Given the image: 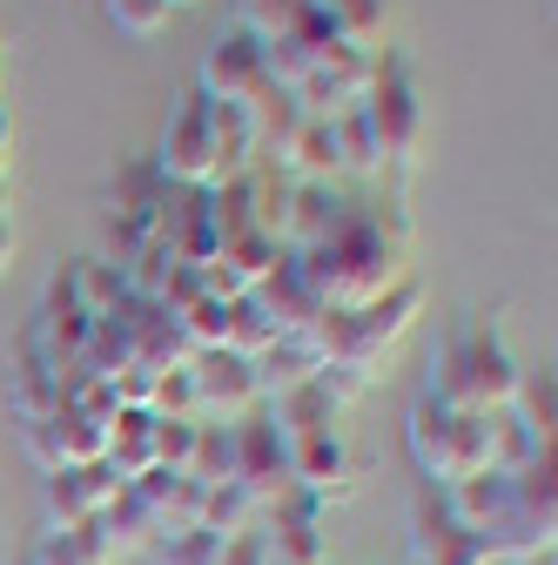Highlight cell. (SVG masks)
Returning <instances> with one entry per match:
<instances>
[{
    "instance_id": "cell-16",
    "label": "cell",
    "mask_w": 558,
    "mask_h": 565,
    "mask_svg": "<svg viewBox=\"0 0 558 565\" xmlns=\"http://www.w3.org/2000/svg\"><path fill=\"white\" fill-rule=\"evenodd\" d=\"M189 478H195V484H236V424L202 417V431H195V458H189Z\"/></svg>"
},
{
    "instance_id": "cell-20",
    "label": "cell",
    "mask_w": 558,
    "mask_h": 565,
    "mask_svg": "<svg viewBox=\"0 0 558 565\" xmlns=\"http://www.w3.org/2000/svg\"><path fill=\"white\" fill-rule=\"evenodd\" d=\"M283 256H290L283 243H269V236H256V230L236 236V243H223V263H229V276L243 282V290H256V282H262L276 263H283Z\"/></svg>"
},
{
    "instance_id": "cell-18",
    "label": "cell",
    "mask_w": 558,
    "mask_h": 565,
    "mask_svg": "<svg viewBox=\"0 0 558 565\" xmlns=\"http://www.w3.org/2000/svg\"><path fill=\"white\" fill-rule=\"evenodd\" d=\"M249 525H262V512L249 505L243 484H208V491H202V532L236 539V532H249Z\"/></svg>"
},
{
    "instance_id": "cell-1",
    "label": "cell",
    "mask_w": 558,
    "mask_h": 565,
    "mask_svg": "<svg viewBox=\"0 0 558 565\" xmlns=\"http://www.w3.org/2000/svg\"><path fill=\"white\" fill-rule=\"evenodd\" d=\"M310 276V290L336 310H364L377 297H390L397 282H410V249L404 230H384L371 216H343L316 249H290Z\"/></svg>"
},
{
    "instance_id": "cell-9",
    "label": "cell",
    "mask_w": 558,
    "mask_h": 565,
    "mask_svg": "<svg viewBox=\"0 0 558 565\" xmlns=\"http://www.w3.org/2000/svg\"><path fill=\"white\" fill-rule=\"evenodd\" d=\"M290 471H297V491L303 499H351L357 491V451L343 445V431H316V438H297L290 445Z\"/></svg>"
},
{
    "instance_id": "cell-22",
    "label": "cell",
    "mask_w": 558,
    "mask_h": 565,
    "mask_svg": "<svg viewBox=\"0 0 558 565\" xmlns=\"http://www.w3.org/2000/svg\"><path fill=\"white\" fill-rule=\"evenodd\" d=\"M101 8H108V21H115L121 34H135V41H155V34L175 21L169 0H101Z\"/></svg>"
},
{
    "instance_id": "cell-21",
    "label": "cell",
    "mask_w": 558,
    "mask_h": 565,
    "mask_svg": "<svg viewBox=\"0 0 558 565\" xmlns=\"http://www.w3.org/2000/svg\"><path fill=\"white\" fill-rule=\"evenodd\" d=\"M61 397H54V371H47V358L28 343V358H21V371H14V417H47Z\"/></svg>"
},
{
    "instance_id": "cell-15",
    "label": "cell",
    "mask_w": 558,
    "mask_h": 565,
    "mask_svg": "<svg viewBox=\"0 0 558 565\" xmlns=\"http://www.w3.org/2000/svg\"><path fill=\"white\" fill-rule=\"evenodd\" d=\"M316 8L330 14L336 41L371 54V41H384V21H390V0H316Z\"/></svg>"
},
{
    "instance_id": "cell-26",
    "label": "cell",
    "mask_w": 558,
    "mask_h": 565,
    "mask_svg": "<svg viewBox=\"0 0 558 565\" xmlns=\"http://www.w3.org/2000/svg\"><path fill=\"white\" fill-rule=\"evenodd\" d=\"M21 445L41 471H61V445H54V424L47 417H21Z\"/></svg>"
},
{
    "instance_id": "cell-17",
    "label": "cell",
    "mask_w": 558,
    "mask_h": 565,
    "mask_svg": "<svg viewBox=\"0 0 558 565\" xmlns=\"http://www.w3.org/2000/svg\"><path fill=\"white\" fill-rule=\"evenodd\" d=\"M41 505H47V532H75V525L95 519V505H88V491H82V471H75V465H61V471L41 478Z\"/></svg>"
},
{
    "instance_id": "cell-32",
    "label": "cell",
    "mask_w": 558,
    "mask_h": 565,
    "mask_svg": "<svg viewBox=\"0 0 558 565\" xmlns=\"http://www.w3.org/2000/svg\"><path fill=\"white\" fill-rule=\"evenodd\" d=\"M28 565H34V558H28Z\"/></svg>"
},
{
    "instance_id": "cell-10",
    "label": "cell",
    "mask_w": 558,
    "mask_h": 565,
    "mask_svg": "<svg viewBox=\"0 0 558 565\" xmlns=\"http://www.w3.org/2000/svg\"><path fill=\"white\" fill-rule=\"evenodd\" d=\"M425 310V290H417V282H397L390 297H377V303H364V310H351V364L357 371H371L384 350L410 330V317ZM377 377V371H371Z\"/></svg>"
},
{
    "instance_id": "cell-33",
    "label": "cell",
    "mask_w": 558,
    "mask_h": 565,
    "mask_svg": "<svg viewBox=\"0 0 558 565\" xmlns=\"http://www.w3.org/2000/svg\"><path fill=\"white\" fill-rule=\"evenodd\" d=\"M269 565H276V558H269Z\"/></svg>"
},
{
    "instance_id": "cell-14",
    "label": "cell",
    "mask_w": 558,
    "mask_h": 565,
    "mask_svg": "<svg viewBox=\"0 0 558 565\" xmlns=\"http://www.w3.org/2000/svg\"><path fill=\"white\" fill-rule=\"evenodd\" d=\"M67 282H75V303H82L88 317H115V310L128 303L121 269H115L108 256H82V263H67Z\"/></svg>"
},
{
    "instance_id": "cell-23",
    "label": "cell",
    "mask_w": 558,
    "mask_h": 565,
    "mask_svg": "<svg viewBox=\"0 0 558 565\" xmlns=\"http://www.w3.org/2000/svg\"><path fill=\"white\" fill-rule=\"evenodd\" d=\"M303 8H310V0H243V28L256 41H276V34H290L303 21Z\"/></svg>"
},
{
    "instance_id": "cell-7",
    "label": "cell",
    "mask_w": 558,
    "mask_h": 565,
    "mask_svg": "<svg viewBox=\"0 0 558 565\" xmlns=\"http://www.w3.org/2000/svg\"><path fill=\"white\" fill-rule=\"evenodd\" d=\"M155 175H162L169 189H208V175H216V141H208V95H189L182 115L169 121L162 156H155Z\"/></svg>"
},
{
    "instance_id": "cell-24",
    "label": "cell",
    "mask_w": 558,
    "mask_h": 565,
    "mask_svg": "<svg viewBox=\"0 0 558 565\" xmlns=\"http://www.w3.org/2000/svg\"><path fill=\"white\" fill-rule=\"evenodd\" d=\"M195 431H202V417H155V465L189 471V458H195Z\"/></svg>"
},
{
    "instance_id": "cell-5",
    "label": "cell",
    "mask_w": 558,
    "mask_h": 565,
    "mask_svg": "<svg viewBox=\"0 0 558 565\" xmlns=\"http://www.w3.org/2000/svg\"><path fill=\"white\" fill-rule=\"evenodd\" d=\"M236 484L249 491V505L269 512L297 499V471H290V438L269 424V411L256 404L249 417H236Z\"/></svg>"
},
{
    "instance_id": "cell-30",
    "label": "cell",
    "mask_w": 558,
    "mask_h": 565,
    "mask_svg": "<svg viewBox=\"0 0 558 565\" xmlns=\"http://www.w3.org/2000/svg\"><path fill=\"white\" fill-rule=\"evenodd\" d=\"M0 88H8V54H0Z\"/></svg>"
},
{
    "instance_id": "cell-4",
    "label": "cell",
    "mask_w": 558,
    "mask_h": 565,
    "mask_svg": "<svg viewBox=\"0 0 558 565\" xmlns=\"http://www.w3.org/2000/svg\"><path fill=\"white\" fill-rule=\"evenodd\" d=\"M458 384H464V404L471 411H505L525 384L512 343L498 330V317H477L471 330H458Z\"/></svg>"
},
{
    "instance_id": "cell-3",
    "label": "cell",
    "mask_w": 558,
    "mask_h": 565,
    "mask_svg": "<svg viewBox=\"0 0 558 565\" xmlns=\"http://www.w3.org/2000/svg\"><path fill=\"white\" fill-rule=\"evenodd\" d=\"M357 108L371 121L377 162H410L417 156V141H425V108H417V88H410L404 54H377L371 61V88H364Z\"/></svg>"
},
{
    "instance_id": "cell-2",
    "label": "cell",
    "mask_w": 558,
    "mask_h": 565,
    "mask_svg": "<svg viewBox=\"0 0 558 565\" xmlns=\"http://www.w3.org/2000/svg\"><path fill=\"white\" fill-rule=\"evenodd\" d=\"M410 458L438 491L458 478L492 471V411H451L438 397H417L410 411Z\"/></svg>"
},
{
    "instance_id": "cell-28",
    "label": "cell",
    "mask_w": 558,
    "mask_h": 565,
    "mask_svg": "<svg viewBox=\"0 0 558 565\" xmlns=\"http://www.w3.org/2000/svg\"><path fill=\"white\" fill-rule=\"evenodd\" d=\"M8 162H14V115L0 108V175H8Z\"/></svg>"
},
{
    "instance_id": "cell-13",
    "label": "cell",
    "mask_w": 558,
    "mask_h": 565,
    "mask_svg": "<svg viewBox=\"0 0 558 565\" xmlns=\"http://www.w3.org/2000/svg\"><path fill=\"white\" fill-rule=\"evenodd\" d=\"M121 552H115V539L101 532V519H88V525H75V532H47L41 545H34V565H115Z\"/></svg>"
},
{
    "instance_id": "cell-6",
    "label": "cell",
    "mask_w": 558,
    "mask_h": 565,
    "mask_svg": "<svg viewBox=\"0 0 558 565\" xmlns=\"http://www.w3.org/2000/svg\"><path fill=\"white\" fill-rule=\"evenodd\" d=\"M189 384H195V411L216 417V424H236L262 404V384H256V364L236 358V350H195L189 358Z\"/></svg>"
},
{
    "instance_id": "cell-29",
    "label": "cell",
    "mask_w": 558,
    "mask_h": 565,
    "mask_svg": "<svg viewBox=\"0 0 558 565\" xmlns=\"http://www.w3.org/2000/svg\"><path fill=\"white\" fill-rule=\"evenodd\" d=\"M8 256H14V223H0V269H8Z\"/></svg>"
},
{
    "instance_id": "cell-31",
    "label": "cell",
    "mask_w": 558,
    "mask_h": 565,
    "mask_svg": "<svg viewBox=\"0 0 558 565\" xmlns=\"http://www.w3.org/2000/svg\"><path fill=\"white\" fill-rule=\"evenodd\" d=\"M169 8H189V0H169Z\"/></svg>"
},
{
    "instance_id": "cell-12",
    "label": "cell",
    "mask_w": 558,
    "mask_h": 565,
    "mask_svg": "<svg viewBox=\"0 0 558 565\" xmlns=\"http://www.w3.org/2000/svg\"><path fill=\"white\" fill-rule=\"evenodd\" d=\"M108 465L121 478H142L155 465V411H115V424H108Z\"/></svg>"
},
{
    "instance_id": "cell-25",
    "label": "cell",
    "mask_w": 558,
    "mask_h": 565,
    "mask_svg": "<svg viewBox=\"0 0 558 565\" xmlns=\"http://www.w3.org/2000/svg\"><path fill=\"white\" fill-rule=\"evenodd\" d=\"M223 545L229 539H216V532H175V539H162V558L169 565H223Z\"/></svg>"
},
{
    "instance_id": "cell-19",
    "label": "cell",
    "mask_w": 558,
    "mask_h": 565,
    "mask_svg": "<svg viewBox=\"0 0 558 565\" xmlns=\"http://www.w3.org/2000/svg\"><path fill=\"white\" fill-rule=\"evenodd\" d=\"M276 337H283V330H276V317H269L256 297H236V303H229V343H223V350H236V358H249V364H256Z\"/></svg>"
},
{
    "instance_id": "cell-27",
    "label": "cell",
    "mask_w": 558,
    "mask_h": 565,
    "mask_svg": "<svg viewBox=\"0 0 558 565\" xmlns=\"http://www.w3.org/2000/svg\"><path fill=\"white\" fill-rule=\"evenodd\" d=\"M223 565H269V539H262V525L236 532V539L223 545Z\"/></svg>"
},
{
    "instance_id": "cell-8",
    "label": "cell",
    "mask_w": 558,
    "mask_h": 565,
    "mask_svg": "<svg viewBox=\"0 0 558 565\" xmlns=\"http://www.w3.org/2000/svg\"><path fill=\"white\" fill-rule=\"evenodd\" d=\"M269 88V75H262V41L249 34V28H236V34H223L216 47L202 54V88L195 95H208V102H236V108H249L256 95Z\"/></svg>"
},
{
    "instance_id": "cell-11",
    "label": "cell",
    "mask_w": 558,
    "mask_h": 565,
    "mask_svg": "<svg viewBox=\"0 0 558 565\" xmlns=\"http://www.w3.org/2000/svg\"><path fill=\"white\" fill-rule=\"evenodd\" d=\"M88 323H95V317L75 303V282H67V269H61V276L47 282V297H41V323H34L28 343L41 350L47 364H75L82 343H88Z\"/></svg>"
}]
</instances>
